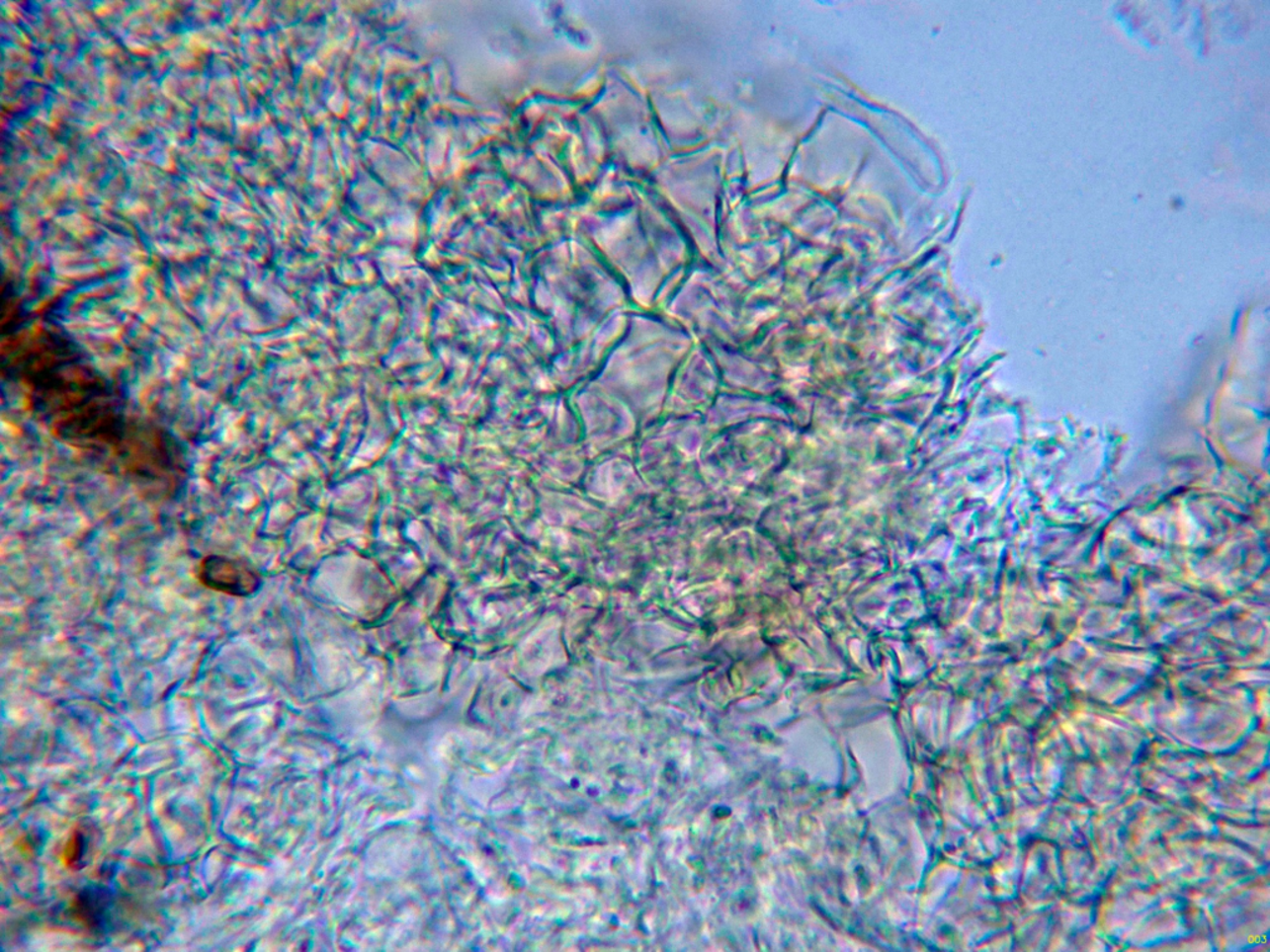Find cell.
<instances>
[{"instance_id":"6da1fadb","label":"cell","mask_w":1270,"mask_h":952,"mask_svg":"<svg viewBox=\"0 0 1270 952\" xmlns=\"http://www.w3.org/2000/svg\"><path fill=\"white\" fill-rule=\"evenodd\" d=\"M197 577L208 590L236 598L255 595L262 583L259 572L246 561L223 555L204 558L199 563Z\"/></svg>"},{"instance_id":"7a4b0ae2","label":"cell","mask_w":1270,"mask_h":952,"mask_svg":"<svg viewBox=\"0 0 1270 952\" xmlns=\"http://www.w3.org/2000/svg\"><path fill=\"white\" fill-rule=\"evenodd\" d=\"M85 851L86 839L84 833L79 831V833L72 834L65 849H63V861H65L66 866H79L82 861V857H84Z\"/></svg>"}]
</instances>
